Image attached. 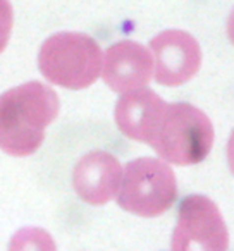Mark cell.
<instances>
[{
  "label": "cell",
  "instance_id": "1",
  "mask_svg": "<svg viewBox=\"0 0 234 251\" xmlns=\"http://www.w3.org/2000/svg\"><path fill=\"white\" fill-rule=\"evenodd\" d=\"M59 97L40 81L19 84L0 97V150L28 157L42 147L45 129L57 119Z\"/></svg>",
  "mask_w": 234,
  "mask_h": 251
},
{
  "label": "cell",
  "instance_id": "2",
  "mask_svg": "<svg viewBox=\"0 0 234 251\" xmlns=\"http://www.w3.org/2000/svg\"><path fill=\"white\" fill-rule=\"evenodd\" d=\"M104 52L97 40L78 31L49 36L38 52V67L47 81L67 90H84L102 76Z\"/></svg>",
  "mask_w": 234,
  "mask_h": 251
},
{
  "label": "cell",
  "instance_id": "3",
  "mask_svg": "<svg viewBox=\"0 0 234 251\" xmlns=\"http://www.w3.org/2000/svg\"><path fill=\"white\" fill-rule=\"evenodd\" d=\"M148 145L167 164L195 165L212 150L213 126L195 105L167 103Z\"/></svg>",
  "mask_w": 234,
  "mask_h": 251
},
{
  "label": "cell",
  "instance_id": "4",
  "mask_svg": "<svg viewBox=\"0 0 234 251\" xmlns=\"http://www.w3.org/2000/svg\"><path fill=\"white\" fill-rule=\"evenodd\" d=\"M178 198V181L167 162L141 157L126 164L117 205L140 217H158Z\"/></svg>",
  "mask_w": 234,
  "mask_h": 251
},
{
  "label": "cell",
  "instance_id": "5",
  "mask_svg": "<svg viewBox=\"0 0 234 251\" xmlns=\"http://www.w3.org/2000/svg\"><path fill=\"white\" fill-rule=\"evenodd\" d=\"M229 232L217 205L202 195H191L179 205L172 232V251H227Z\"/></svg>",
  "mask_w": 234,
  "mask_h": 251
},
{
  "label": "cell",
  "instance_id": "6",
  "mask_svg": "<svg viewBox=\"0 0 234 251\" xmlns=\"http://www.w3.org/2000/svg\"><path fill=\"white\" fill-rule=\"evenodd\" d=\"M154 77L164 86H181L198 74L202 49L198 40L182 29H165L150 40Z\"/></svg>",
  "mask_w": 234,
  "mask_h": 251
},
{
  "label": "cell",
  "instance_id": "7",
  "mask_svg": "<svg viewBox=\"0 0 234 251\" xmlns=\"http://www.w3.org/2000/svg\"><path fill=\"white\" fill-rule=\"evenodd\" d=\"M155 71L154 55L150 49L134 40H121L110 45L104 53L102 77L115 93L147 88Z\"/></svg>",
  "mask_w": 234,
  "mask_h": 251
},
{
  "label": "cell",
  "instance_id": "8",
  "mask_svg": "<svg viewBox=\"0 0 234 251\" xmlns=\"http://www.w3.org/2000/svg\"><path fill=\"white\" fill-rule=\"evenodd\" d=\"M123 165L112 153L95 150L83 155L73 172L78 196L90 205H105L117 196L123 181Z\"/></svg>",
  "mask_w": 234,
  "mask_h": 251
},
{
  "label": "cell",
  "instance_id": "9",
  "mask_svg": "<svg viewBox=\"0 0 234 251\" xmlns=\"http://www.w3.org/2000/svg\"><path fill=\"white\" fill-rule=\"evenodd\" d=\"M165 105L167 101L148 88L124 93L115 105L117 127L124 136L148 145L164 114Z\"/></svg>",
  "mask_w": 234,
  "mask_h": 251
},
{
  "label": "cell",
  "instance_id": "10",
  "mask_svg": "<svg viewBox=\"0 0 234 251\" xmlns=\"http://www.w3.org/2000/svg\"><path fill=\"white\" fill-rule=\"evenodd\" d=\"M9 251H57L55 241L40 227H25L12 236Z\"/></svg>",
  "mask_w": 234,
  "mask_h": 251
},
{
  "label": "cell",
  "instance_id": "11",
  "mask_svg": "<svg viewBox=\"0 0 234 251\" xmlns=\"http://www.w3.org/2000/svg\"><path fill=\"white\" fill-rule=\"evenodd\" d=\"M12 26H14V9L11 0H0V53L4 52L11 40Z\"/></svg>",
  "mask_w": 234,
  "mask_h": 251
},
{
  "label": "cell",
  "instance_id": "12",
  "mask_svg": "<svg viewBox=\"0 0 234 251\" xmlns=\"http://www.w3.org/2000/svg\"><path fill=\"white\" fill-rule=\"evenodd\" d=\"M227 164H229L231 172L234 174V129L229 136V141H227Z\"/></svg>",
  "mask_w": 234,
  "mask_h": 251
},
{
  "label": "cell",
  "instance_id": "13",
  "mask_svg": "<svg viewBox=\"0 0 234 251\" xmlns=\"http://www.w3.org/2000/svg\"><path fill=\"white\" fill-rule=\"evenodd\" d=\"M226 31H227V38H229V42L234 45V9H233V11H231L229 18H227Z\"/></svg>",
  "mask_w": 234,
  "mask_h": 251
}]
</instances>
